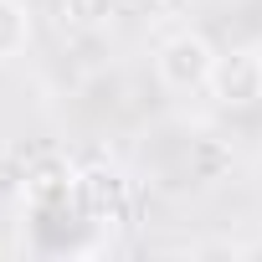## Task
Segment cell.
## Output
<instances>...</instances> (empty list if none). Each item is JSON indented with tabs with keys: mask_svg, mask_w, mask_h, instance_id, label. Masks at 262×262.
Segmentation results:
<instances>
[{
	"mask_svg": "<svg viewBox=\"0 0 262 262\" xmlns=\"http://www.w3.org/2000/svg\"><path fill=\"white\" fill-rule=\"evenodd\" d=\"M77 201V170L67 160H41L26 170V206L36 216H57Z\"/></svg>",
	"mask_w": 262,
	"mask_h": 262,
	"instance_id": "3",
	"label": "cell"
},
{
	"mask_svg": "<svg viewBox=\"0 0 262 262\" xmlns=\"http://www.w3.org/2000/svg\"><path fill=\"white\" fill-rule=\"evenodd\" d=\"M211 98L221 108H252L262 103V52H231V57H216V72H211Z\"/></svg>",
	"mask_w": 262,
	"mask_h": 262,
	"instance_id": "2",
	"label": "cell"
},
{
	"mask_svg": "<svg viewBox=\"0 0 262 262\" xmlns=\"http://www.w3.org/2000/svg\"><path fill=\"white\" fill-rule=\"evenodd\" d=\"M26 41H31V16H26V6H21V0H0V62L21 57Z\"/></svg>",
	"mask_w": 262,
	"mask_h": 262,
	"instance_id": "6",
	"label": "cell"
},
{
	"mask_svg": "<svg viewBox=\"0 0 262 262\" xmlns=\"http://www.w3.org/2000/svg\"><path fill=\"white\" fill-rule=\"evenodd\" d=\"M123 201H128V185H123L118 170H108V165L77 170V206L93 221H118L123 216Z\"/></svg>",
	"mask_w": 262,
	"mask_h": 262,
	"instance_id": "4",
	"label": "cell"
},
{
	"mask_svg": "<svg viewBox=\"0 0 262 262\" xmlns=\"http://www.w3.org/2000/svg\"><path fill=\"white\" fill-rule=\"evenodd\" d=\"M185 160H190V175H195L201 185H211V180H221V175L231 170V149H226L216 134H195Z\"/></svg>",
	"mask_w": 262,
	"mask_h": 262,
	"instance_id": "5",
	"label": "cell"
},
{
	"mask_svg": "<svg viewBox=\"0 0 262 262\" xmlns=\"http://www.w3.org/2000/svg\"><path fill=\"white\" fill-rule=\"evenodd\" d=\"M118 16V0H62V21L77 31H103Z\"/></svg>",
	"mask_w": 262,
	"mask_h": 262,
	"instance_id": "7",
	"label": "cell"
},
{
	"mask_svg": "<svg viewBox=\"0 0 262 262\" xmlns=\"http://www.w3.org/2000/svg\"><path fill=\"white\" fill-rule=\"evenodd\" d=\"M155 72H160V82H165L170 93H195V88H206L211 72H216V47H211L201 31H175V36L160 41Z\"/></svg>",
	"mask_w": 262,
	"mask_h": 262,
	"instance_id": "1",
	"label": "cell"
}]
</instances>
